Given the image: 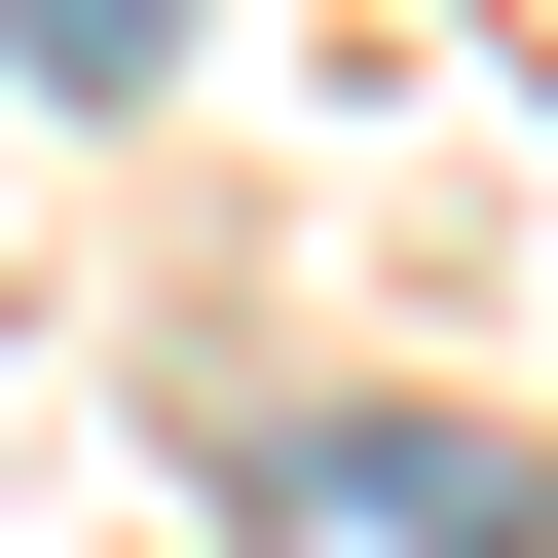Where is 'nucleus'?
<instances>
[{"mask_svg": "<svg viewBox=\"0 0 558 558\" xmlns=\"http://www.w3.org/2000/svg\"><path fill=\"white\" fill-rule=\"evenodd\" d=\"M0 38H38V75H149V38H186V0H0Z\"/></svg>", "mask_w": 558, "mask_h": 558, "instance_id": "1", "label": "nucleus"}]
</instances>
